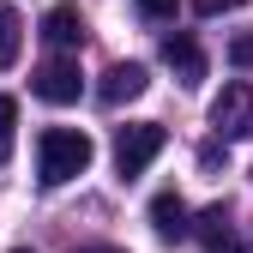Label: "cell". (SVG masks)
<instances>
[{
    "label": "cell",
    "instance_id": "9",
    "mask_svg": "<svg viewBox=\"0 0 253 253\" xmlns=\"http://www.w3.org/2000/svg\"><path fill=\"white\" fill-rule=\"evenodd\" d=\"M18 42H24L18 12H12V6H0V67H12V60H18Z\"/></svg>",
    "mask_w": 253,
    "mask_h": 253
},
{
    "label": "cell",
    "instance_id": "2",
    "mask_svg": "<svg viewBox=\"0 0 253 253\" xmlns=\"http://www.w3.org/2000/svg\"><path fill=\"white\" fill-rule=\"evenodd\" d=\"M163 145H169V133L157 121H126L121 133H115V169H121V181L145 175L157 157H163Z\"/></svg>",
    "mask_w": 253,
    "mask_h": 253
},
{
    "label": "cell",
    "instance_id": "13",
    "mask_svg": "<svg viewBox=\"0 0 253 253\" xmlns=\"http://www.w3.org/2000/svg\"><path fill=\"white\" fill-rule=\"evenodd\" d=\"M199 12H229V6H241V0H193Z\"/></svg>",
    "mask_w": 253,
    "mask_h": 253
},
{
    "label": "cell",
    "instance_id": "10",
    "mask_svg": "<svg viewBox=\"0 0 253 253\" xmlns=\"http://www.w3.org/2000/svg\"><path fill=\"white\" fill-rule=\"evenodd\" d=\"M193 229H199V235H205L211 247H217V241H229V211H223V205H211V211H199V223H193Z\"/></svg>",
    "mask_w": 253,
    "mask_h": 253
},
{
    "label": "cell",
    "instance_id": "7",
    "mask_svg": "<svg viewBox=\"0 0 253 253\" xmlns=\"http://www.w3.org/2000/svg\"><path fill=\"white\" fill-rule=\"evenodd\" d=\"M163 60L175 67L181 84H199V79H205V48L187 37V30H169V37H163Z\"/></svg>",
    "mask_w": 253,
    "mask_h": 253
},
{
    "label": "cell",
    "instance_id": "4",
    "mask_svg": "<svg viewBox=\"0 0 253 253\" xmlns=\"http://www.w3.org/2000/svg\"><path fill=\"white\" fill-rule=\"evenodd\" d=\"M30 90H37L42 103H79V90H84V73H79V60H67V54H54V60H42L37 67V79H30Z\"/></svg>",
    "mask_w": 253,
    "mask_h": 253
},
{
    "label": "cell",
    "instance_id": "11",
    "mask_svg": "<svg viewBox=\"0 0 253 253\" xmlns=\"http://www.w3.org/2000/svg\"><path fill=\"white\" fill-rule=\"evenodd\" d=\"M12 126H18V103H12V97H0V163L12 157Z\"/></svg>",
    "mask_w": 253,
    "mask_h": 253
},
{
    "label": "cell",
    "instance_id": "14",
    "mask_svg": "<svg viewBox=\"0 0 253 253\" xmlns=\"http://www.w3.org/2000/svg\"><path fill=\"white\" fill-rule=\"evenodd\" d=\"M211 253H247V241H241V235H229V241H217Z\"/></svg>",
    "mask_w": 253,
    "mask_h": 253
},
{
    "label": "cell",
    "instance_id": "15",
    "mask_svg": "<svg viewBox=\"0 0 253 253\" xmlns=\"http://www.w3.org/2000/svg\"><path fill=\"white\" fill-rule=\"evenodd\" d=\"M73 253H126V247H73Z\"/></svg>",
    "mask_w": 253,
    "mask_h": 253
},
{
    "label": "cell",
    "instance_id": "6",
    "mask_svg": "<svg viewBox=\"0 0 253 253\" xmlns=\"http://www.w3.org/2000/svg\"><path fill=\"white\" fill-rule=\"evenodd\" d=\"M145 67H139V60H121V67H109L103 73V84H97V97L109 103V109H121V103H133V97H145Z\"/></svg>",
    "mask_w": 253,
    "mask_h": 253
},
{
    "label": "cell",
    "instance_id": "1",
    "mask_svg": "<svg viewBox=\"0 0 253 253\" xmlns=\"http://www.w3.org/2000/svg\"><path fill=\"white\" fill-rule=\"evenodd\" d=\"M90 157H97L90 133H79V126H48L37 139V175H42V187H67L73 175L90 169Z\"/></svg>",
    "mask_w": 253,
    "mask_h": 253
},
{
    "label": "cell",
    "instance_id": "3",
    "mask_svg": "<svg viewBox=\"0 0 253 253\" xmlns=\"http://www.w3.org/2000/svg\"><path fill=\"white\" fill-rule=\"evenodd\" d=\"M211 126L223 139H253V84H223V97L211 103Z\"/></svg>",
    "mask_w": 253,
    "mask_h": 253
},
{
    "label": "cell",
    "instance_id": "8",
    "mask_svg": "<svg viewBox=\"0 0 253 253\" xmlns=\"http://www.w3.org/2000/svg\"><path fill=\"white\" fill-rule=\"evenodd\" d=\"M42 42L79 48V42H84V12H79V6H48V12H42Z\"/></svg>",
    "mask_w": 253,
    "mask_h": 253
},
{
    "label": "cell",
    "instance_id": "5",
    "mask_svg": "<svg viewBox=\"0 0 253 253\" xmlns=\"http://www.w3.org/2000/svg\"><path fill=\"white\" fill-rule=\"evenodd\" d=\"M151 229L163 241H187L193 235V211H187V199L175 193V187H163V193L151 199Z\"/></svg>",
    "mask_w": 253,
    "mask_h": 253
},
{
    "label": "cell",
    "instance_id": "12",
    "mask_svg": "<svg viewBox=\"0 0 253 253\" xmlns=\"http://www.w3.org/2000/svg\"><path fill=\"white\" fill-rule=\"evenodd\" d=\"M175 6H181V0H139L145 18H175Z\"/></svg>",
    "mask_w": 253,
    "mask_h": 253
},
{
    "label": "cell",
    "instance_id": "16",
    "mask_svg": "<svg viewBox=\"0 0 253 253\" xmlns=\"http://www.w3.org/2000/svg\"><path fill=\"white\" fill-rule=\"evenodd\" d=\"M12 253H30V247H12Z\"/></svg>",
    "mask_w": 253,
    "mask_h": 253
}]
</instances>
